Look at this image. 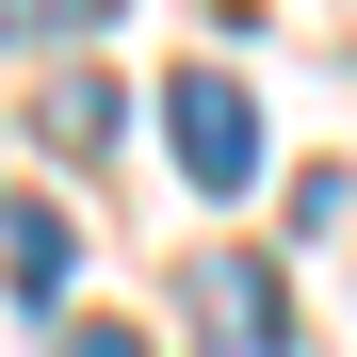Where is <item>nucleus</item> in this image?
<instances>
[{
  "instance_id": "obj_1",
  "label": "nucleus",
  "mask_w": 357,
  "mask_h": 357,
  "mask_svg": "<svg viewBox=\"0 0 357 357\" xmlns=\"http://www.w3.org/2000/svg\"><path fill=\"white\" fill-rule=\"evenodd\" d=\"M162 146H178V178H195L211 211L260 195V162H276V146H260V98L227 82V66H178V82H162Z\"/></svg>"
},
{
  "instance_id": "obj_2",
  "label": "nucleus",
  "mask_w": 357,
  "mask_h": 357,
  "mask_svg": "<svg viewBox=\"0 0 357 357\" xmlns=\"http://www.w3.org/2000/svg\"><path fill=\"white\" fill-rule=\"evenodd\" d=\"M195 341L211 357H292V292H276V260H195Z\"/></svg>"
},
{
  "instance_id": "obj_3",
  "label": "nucleus",
  "mask_w": 357,
  "mask_h": 357,
  "mask_svg": "<svg viewBox=\"0 0 357 357\" xmlns=\"http://www.w3.org/2000/svg\"><path fill=\"white\" fill-rule=\"evenodd\" d=\"M0 227H17V244H0V276L49 309V292H66V211H0Z\"/></svg>"
},
{
  "instance_id": "obj_4",
  "label": "nucleus",
  "mask_w": 357,
  "mask_h": 357,
  "mask_svg": "<svg viewBox=\"0 0 357 357\" xmlns=\"http://www.w3.org/2000/svg\"><path fill=\"white\" fill-rule=\"evenodd\" d=\"M49 130H66V146H82V162H98V146H114V82H98V66H82V82H66V98H49Z\"/></svg>"
},
{
  "instance_id": "obj_5",
  "label": "nucleus",
  "mask_w": 357,
  "mask_h": 357,
  "mask_svg": "<svg viewBox=\"0 0 357 357\" xmlns=\"http://www.w3.org/2000/svg\"><path fill=\"white\" fill-rule=\"evenodd\" d=\"M114 0H0V33H98Z\"/></svg>"
},
{
  "instance_id": "obj_6",
  "label": "nucleus",
  "mask_w": 357,
  "mask_h": 357,
  "mask_svg": "<svg viewBox=\"0 0 357 357\" xmlns=\"http://www.w3.org/2000/svg\"><path fill=\"white\" fill-rule=\"evenodd\" d=\"M49 357H146L130 325H66V341H49Z\"/></svg>"
}]
</instances>
